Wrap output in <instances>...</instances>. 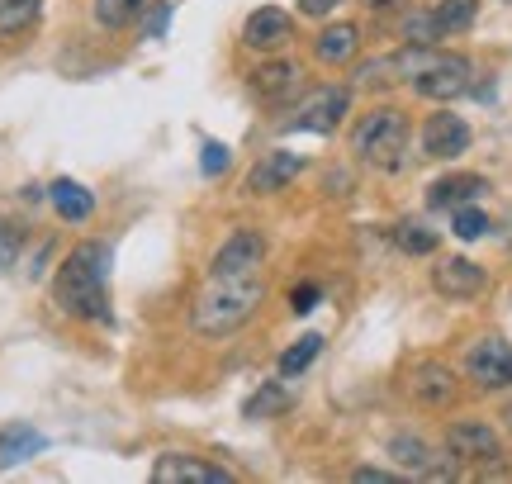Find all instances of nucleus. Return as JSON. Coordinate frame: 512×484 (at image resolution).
I'll list each match as a JSON object with an SVG mask.
<instances>
[{
    "mask_svg": "<svg viewBox=\"0 0 512 484\" xmlns=\"http://www.w3.org/2000/svg\"><path fill=\"white\" fill-rule=\"evenodd\" d=\"M53 304L86 323L110 318V247L105 242H76L67 252L53 276Z\"/></svg>",
    "mask_w": 512,
    "mask_h": 484,
    "instance_id": "1",
    "label": "nucleus"
},
{
    "mask_svg": "<svg viewBox=\"0 0 512 484\" xmlns=\"http://www.w3.org/2000/svg\"><path fill=\"white\" fill-rule=\"evenodd\" d=\"M261 295H266L261 271H252V276H209L204 290L195 295V304H190V323H195L200 337H228L256 314Z\"/></svg>",
    "mask_w": 512,
    "mask_h": 484,
    "instance_id": "2",
    "label": "nucleus"
},
{
    "mask_svg": "<svg viewBox=\"0 0 512 484\" xmlns=\"http://www.w3.org/2000/svg\"><path fill=\"white\" fill-rule=\"evenodd\" d=\"M351 152L375 171H394L403 162V152H408V119L403 110L394 105H380V110H370L356 129H351Z\"/></svg>",
    "mask_w": 512,
    "mask_h": 484,
    "instance_id": "3",
    "label": "nucleus"
},
{
    "mask_svg": "<svg viewBox=\"0 0 512 484\" xmlns=\"http://www.w3.org/2000/svg\"><path fill=\"white\" fill-rule=\"evenodd\" d=\"M446 451L456 466H479L484 475H503V437L479 418H460L446 428Z\"/></svg>",
    "mask_w": 512,
    "mask_h": 484,
    "instance_id": "4",
    "label": "nucleus"
},
{
    "mask_svg": "<svg viewBox=\"0 0 512 484\" xmlns=\"http://www.w3.org/2000/svg\"><path fill=\"white\" fill-rule=\"evenodd\" d=\"M403 390L422 409H451L460 394V380L446 361H418V366H408V375H403Z\"/></svg>",
    "mask_w": 512,
    "mask_h": 484,
    "instance_id": "5",
    "label": "nucleus"
},
{
    "mask_svg": "<svg viewBox=\"0 0 512 484\" xmlns=\"http://www.w3.org/2000/svg\"><path fill=\"white\" fill-rule=\"evenodd\" d=\"M470 57H460V53H441L427 72H418L413 76V91L422 95V100H460V95L470 91Z\"/></svg>",
    "mask_w": 512,
    "mask_h": 484,
    "instance_id": "6",
    "label": "nucleus"
},
{
    "mask_svg": "<svg viewBox=\"0 0 512 484\" xmlns=\"http://www.w3.org/2000/svg\"><path fill=\"white\" fill-rule=\"evenodd\" d=\"M465 375L479 390H512V342L503 337H484L465 352Z\"/></svg>",
    "mask_w": 512,
    "mask_h": 484,
    "instance_id": "7",
    "label": "nucleus"
},
{
    "mask_svg": "<svg viewBox=\"0 0 512 484\" xmlns=\"http://www.w3.org/2000/svg\"><path fill=\"white\" fill-rule=\"evenodd\" d=\"M351 110V91L347 86H323V91H309L304 105L294 110V119L285 129H304V133H332L342 124V114Z\"/></svg>",
    "mask_w": 512,
    "mask_h": 484,
    "instance_id": "8",
    "label": "nucleus"
},
{
    "mask_svg": "<svg viewBox=\"0 0 512 484\" xmlns=\"http://www.w3.org/2000/svg\"><path fill=\"white\" fill-rule=\"evenodd\" d=\"M261 261H266V238H261L256 228H238V233L214 252L209 276H252V271H261Z\"/></svg>",
    "mask_w": 512,
    "mask_h": 484,
    "instance_id": "9",
    "label": "nucleus"
},
{
    "mask_svg": "<svg viewBox=\"0 0 512 484\" xmlns=\"http://www.w3.org/2000/svg\"><path fill=\"white\" fill-rule=\"evenodd\" d=\"M389 456L399 461L408 475H422V480H451L456 475V461H451V451L437 456V451L427 447L422 437L413 432H399V437H389Z\"/></svg>",
    "mask_w": 512,
    "mask_h": 484,
    "instance_id": "10",
    "label": "nucleus"
},
{
    "mask_svg": "<svg viewBox=\"0 0 512 484\" xmlns=\"http://www.w3.org/2000/svg\"><path fill=\"white\" fill-rule=\"evenodd\" d=\"M152 480L157 484H228L233 475L214 461H200V456H190V451H166L157 456V466H152Z\"/></svg>",
    "mask_w": 512,
    "mask_h": 484,
    "instance_id": "11",
    "label": "nucleus"
},
{
    "mask_svg": "<svg viewBox=\"0 0 512 484\" xmlns=\"http://www.w3.org/2000/svg\"><path fill=\"white\" fill-rule=\"evenodd\" d=\"M252 91L266 105H290L294 95L304 91V72H299V62H290V57H275V62L252 72Z\"/></svg>",
    "mask_w": 512,
    "mask_h": 484,
    "instance_id": "12",
    "label": "nucleus"
},
{
    "mask_svg": "<svg viewBox=\"0 0 512 484\" xmlns=\"http://www.w3.org/2000/svg\"><path fill=\"white\" fill-rule=\"evenodd\" d=\"M484 285H489V276H484V266L470 257H446L432 266V290L446 299H475Z\"/></svg>",
    "mask_w": 512,
    "mask_h": 484,
    "instance_id": "13",
    "label": "nucleus"
},
{
    "mask_svg": "<svg viewBox=\"0 0 512 484\" xmlns=\"http://www.w3.org/2000/svg\"><path fill=\"white\" fill-rule=\"evenodd\" d=\"M465 148H470V124H465L460 114H432V119L422 124V152H427V157L451 162V157H460Z\"/></svg>",
    "mask_w": 512,
    "mask_h": 484,
    "instance_id": "14",
    "label": "nucleus"
},
{
    "mask_svg": "<svg viewBox=\"0 0 512 484\" xmlns=\"http://www.w3.org/2000/svg\"><path fill=\"white\" fill-rule=\"evenodd\" d=\"M290 38H294V19L285 15V10H275V5H261V10L242 24V43L256 48V53H280Z\"/></svg>",
    "mask_w": 512,
    "mask_h": 484,
    "instance_id": "15",
    "label": "nucleus"
},
{
    "mask_svg": "<svg viewBox=\"0 0 512 484\" xmlns=\"http://www.w3.org/2000/svg\"><path fill=\"white\" fill-rule=\"evenodd\" d=\"M304 171V157L299 152H285V148H275V152H266L261 162L252 167V176H247V190L252 195H275V190H285Z\"/></svg>",
    "mask_w": 512,
    "mask_h": 484,
    "instance_id": "16",
    "label": "nucleus"
},
{
    "mask_svg": "<svg viewBox=\"0 0 512 484\" xmlns=\"http://www.w3.org/2000/svg\"><path fill=\"white\" fill-rule=\"evenodd\" d=\"M484 190H489L484 176H475V171H456V176H441L437 186L427 190V205L432 209H460V205H470V200H479Z\"/></svg>",
    "mask_w": 512,
    "mask_h": 484,
    "instance_id": "17",
    "label": "nucleus"
},
{
    "mask_svg": "<svg viewBox=\"0 0 512 484\" xmlns=\"http://www.w3.org/2000/svg\"><path fill=\"white\" fill-rule=\"evenodd\" d=\"M313 53H318V62H328V67H347L361 53V29L356 24H328L323 34L313 38Z\"/></svg>",
    "mask_w": 512,
    "mask_h": 484,
    "instance_id": "18",
    "label": "nucleus"
},
{
    "mask_svg": "<svg viewBox=\"0 0 512 484\" xmlns=\"http://www.w3.org/2000/svg\"><path fill=\"white\" fill-rule=\"evenodd\" d=\"M53 209L62 214V219H72V224H81V219H91V209H95V200H91V190L86 186H76V181H53Z\"/></svg>",
    "mask_w": 512,
    "mask_h": 484,
    "instance_id": "19",
    "label": "nucleus"
},
{
    "mask_svg": "<svg viewBox=\"0 0 512 484\" xmlns=\"http://www.w3.org/2000/svg\"><path fill=\"white\" fill-rule=\"evenodd\" d=\"M43 447H48V442H43V432H34V428H5V432H0V466L29 461V456H38Z\"/></svg>",
    "mask_w": 512,
    "mask_h": 484,
    "instance_id": "20",
    "label": "nucleus"
},
{
    "mask_svg": "<svg viewBox=\"0 0 512 484\" xmlns=\"http://www.w3.org/2000/svg\"><path fill=\"white\" fill-rule=\"evenodd\" d=\"M43 0H0V38H19L38 24Z\"/></svg>",
    "mask_w": 512,
    "mask_h": 484,
    "instance_id": "21",
    "label": "nucleus"
},
{
    "mask_svg": "<svg viewBox=\"0 0 512 484\" xmlns=\"http://www.w3.org/2000/svg\"><path fill=\"white\" fill-rule=\"evenodd\" d=\"M475 15H479V0H441L437 10H432L441 38L460 34V29H470V24H475Z\"/></svg>",
    "mask_w": 512,
    "mask_h": 484,
    "instance_id": "22",
    "label": "nucleus"
},
{
    "mask_svg": "<svg viewBox=\"0 0 512 484\" xmlns=\"http://www.w3.org/2000/svg\"><path fill=\"white\" fill-rule=\"evenodd\" d=\"M394 242H399L408 257H432V252H437V233L427 224H413V219H403V224L394 228Z\"/></svg>",
    "mask_w": 512,
    "mask_h": 484,
    "instance_id": "23",
    "label": "nucleus"
},
{
    "mask_svg": "<svg viewBox=\"0 0 512 484\" xmlns=\"http://www.w3.org/2000/svg\"><path fill=\"white\" fill-rule=\"evenodd\" d=\"M318 352H323V337H318V333H304V337H299V342L290 347V352L280 356V375H285V380H294L299 371H309L313 356H318Z\"/></svg>",
    "mask_w": 512,
    "mask_h": 484,
    "instance_id": "24",
    "label": "nucleus"
},
{
    "mask_svg": "<svg viewBox=\"0 0 512 484\" xmlns=\"http://www.w3.org/2000/svg\"><path fill=\"white\" fill-rule=\"evenodd\" d=\"M147 0H95V19L105 24V29H124V24H133L138 19V10H143Z\"/></svg>",
    "mask_w": 512,
    "mask_h": 484,
    "instance_id": "25",
    "label": "nucleus"
},
{
    "mask_svg": "<svg viewBox=\"0 0 512 484\" xmlns=\"http://www.w3.org/2000/svg\"><path fill=\"white\" fill-rule=\"evenodd\" d=\"M460 242H475V238H484L489 233V214L484 209H475V205H460L456 209V228H451Z\"/></svg>",
    "mask_w": 512,
    "mask_h": 484,
    "instance_id": "26",
    "label": "nucleus"
},
{
    "mask_svg": "<svg viewBox=\"0 0 512 484\" xmlns=\"http://www.w3.org/2000/svg\"><path fill=\"white\" fill-rule=\"evenodd\" d=\"M403 38H408V43H422V48H432V43L441 38L432 10H413V15L403 19Z\"/></svg>",
    "mask_w": 512,
    "mask_h": 484,
    "instance_id": "27",
    "label": "nucleus"
},
{
    "mask_svg": "<svg viewBox=\"0 0 512 484\" xmlns=\"http://www.w3.org/2000/svg\"><path fill=\"white\" fill-rule=\"evenodd\" d=\"M290 404H294V399L280 390V385H266V390L256 394L252 404H247V413H252V418H271V413H285Z\"/></svg>",
    "mask_w": 512,
    "mask_h": 484,
    "instance_id": "28",
    "label": "nucleus"
},
{
    "mask_svg": "<svg viewBox=\"0 0 512 484\" xmlns=\"http://www.w3.org/2000/svg\"><path fill=\"white\" fill-rule=\"evenodd\" d=\"M228 167V148L223 143H204V176H219Z\"/></svg>",
    "mask_w": 512,
    "mask_h": 484,
    "instance_id": "29",
    "label": "nucleus"
},
{
    "mask_svg": "<svg viewBox=\"0 0 512 484\" xmlns=\"http://www.w3.org/2000/svg\"><path fill=\"white\" fill-rule=\"evenodd\" d=\"M313 304H318V285H299V290H290V309H294V314H309Z\"/></svg>",
    "mask_w": 512,
    "mask_h": 484,
    "instance_id": "30",
    "label": "nucleus"
},
{
    "mask_svg": "<svg viewBox=\"0 0 512 484\" xmlns=\"http://www.w3.org/2000/svg\"><path fill=\"white\" fill-rule=\"evenodd\" d=\"M351 480H356V484H394V480H399V475H394V470L361 466V470H351Z\"/></svg>",
    "mask_w": 512,
    "mask_h": 484,
    "instance_id": "31",
    "label": "nucleus"
},
{
    "mask_svg": "<svg viewBox=\"0 0 512 484\" xmlns=\"http://www.w3.org/2000/svg\"><path fill=\"white\" fill-rule=\"evenodd\" d=\"M342 0H299V15H309V19H328L332 10H337Z\"/></svg>",
    "mask_w": 512,
    "mask_h": 484,
    "instance_id": "32",
    "label": "nucleus"
},
{
    "mask_svg": "<svg viewBox=\"0 0 512 484\" xmlns=\"http://www.w3.org/2000/svg\"><path fill=\"white\" fill-rule=\"evenodd\" d=\"M10 261H15V233L0 224V266H10Z\"/></svg>",
    "mask_w": 512,
    "mask_h": 484,
    "instance_id": "33",
    "label": "nucleus"
},
{
    "mask_svg": "<svg viewBox=\"0 0 512 484\" xmlns=\"http://www.w3.org/2000/svg\"><path fill=\"white\" fill-rule=\"evenodd\" d=\"M366 5H370V10H380V15H384V10H394L399 0H366Z\"/></svg>",
    "mask_w": 512,
    "mask_h": 484,
    "instance_id": "34",
    "label": "nucleus"
},
{
    "mask_svg": "<svg viewBox=\"0 0 512 484\" xmlns=\"http://www.w3.org/2000/svg\"><path fill=\"white\" fill-rule=\"evenodd\" d=\"M503 428L512 432V404H508V409H503Z\"/></svg>",
    "mask_w": 512,
    "mask_h": 484,
    "instance_id": "35",
    "label": "nucleus"
}]
</instances>
